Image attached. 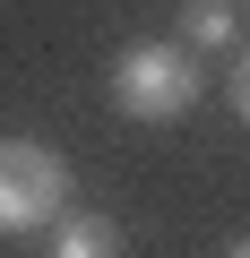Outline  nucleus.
<instances>
[{"label": "nucleus", "mask_w": 250, "mask_h": 258, "mask_svg": "<svg viewBox=\"0 0 250 258\" xmlns=\"http://www.w3.org/2000/svg\"><path fill=\"white\" fill-rule=\"evenodd\" d=\"M198 95H207V69H198L181 43H130V52L112 60V112H130V120H147V129L181 120Z\"/></svg>", "instance_id": "1"}, {"label": "nucleus", "mask_w": 250, "mask_h": 258, "mask_svg": "<svg viewBox=\"0 0 250 258\" xmlns=\"http://www.w3.org/2000/svg\"><path fill=\"white\" fill-rule=\"evenodd\" d=\"M69 207V164L43 138H0V241L52 232Z\"/></svg>", "instance_id": "2"}, {"label": "nucleus", "mask_w": 250, "mask_h": 258, "mask_svg": "<svg viewBox=\"0 0 250 258\" xmlns=\"http://www.w3.org/2000/svg\"><path fill=\"white\" fill-rule=\"evenodd\" d=\"M43 258H130V241H121V224H112V215L78 207V215H61V224H52V249H43Z\"/></svg>", "instance_id": "3"}, {"label": "nucleus", "mask_w": 250, "mask_h": 258, "mask_svg": "<svg viewBox=\"0 0 250 258\" xmlns=\"http://www.w3.org/2000/svg\"><path fill=\"white\" fill-rule=\"evenodd\" d=\"M233 43V0H181V52H224Z\"/></svg>", "instance_id": "4"}, {"label": "nucleus", "mask_w": 250, "mask_h": 258, "mask_svg": "<svg viewBox=\"0 0 250 258\" xmlns=\"http://www.w3.org/2000/svg\"><path fill=\"white\" fill-rule=\"evenodd\" d=\"M224 103H233V112H241V120H250V43H241V52H233V78H224Z\"/></svg>", "instance_id": "5"}, {"label": "nucleus", "mask_w": 250, "mask_h": 258, "mask_svg": "<svg viewBox=\"0 0 250 258\" xmlns=\"http://www.w3.org/2000/svg\"><path fill=\"white\" fill-rule=\"evenodd\" d=\"M224 258H250V241H233V249H224Z\"/></svg>", "instance_id": "6"}]
</instances>
